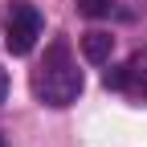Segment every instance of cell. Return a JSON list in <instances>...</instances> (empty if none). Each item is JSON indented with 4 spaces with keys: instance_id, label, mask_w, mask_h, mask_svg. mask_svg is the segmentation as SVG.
<instances>
[{
    "instance_id": "cell-1",
    "label": "cell",
    "mask_w": 147,
    "mask_h": 147,
    "mask_svg": "<svg viewBox=\"0 0 147 147\" xmlns=\"http://www.w3.org/2000/svg\"><path fill=\"white\" fill-rule=\"evenodd\" d=\"M82 69L69 61V45L65 41H53L49 53H45V61L41 69H37V78H33V90H37V98H41L45 106H74L82 94Z\"/></svg>"
},
{
    "instance_id": "cell-2",
    "label": "cell",
    "mask_w": 147,
    "mask_h": 147,
    "mask_svg": "<svg viewBox=\"0 0 147 147\" xmlns=\"http://www.w3.org/2000/svg\"><path fill=\"white\" fill-rule=\"evenodd\" d=\"M37 37H41V12H37L29 0H12V8H8V37H4L8 53L12 57L33 53Z\"/></svg>"
},
{
    "instance_id": "cell-3",
    "label": "cell",
    "mask_w": 147,
    "mask_h": 147,
    "mask_svg": "<svg viewBox=\"0 0 147 147\" xmlns=\"http://www.w3.org/2000/svg\"><path fill=\"white\" fill-rule=\"evenodd\" d=\"M110 53H115V37H110V33L90 29V33L82 37V57H86L90 65H106V61H110Z\"/></svg>"
},
{
    "instance_id": "cell-4",
    "label": "cell",
    "mask_w": 147,
    "mask_h": 147,
    "mask_svg": "<svg viewBox=\"0 0 147 147\" xmlns=\"http://www.w3.org/2000/svg\"><path fill=\"white\" fill-rule=\"evenodd\" d=\"M127 74H131V78H127V90L147 102V49H139L135 57L127 61Z\"/></svg>"
},
{
    "instance_id": "cell-5",
    "label": "cell",
    "mask_w": 147,
    "mask_h": 147,
    "mask_svg": "<svg viewBox=\"0 0 147 147\" xmlns=\"http://www.w3.org/2000/svg\"><path fill=\"white\" fill-rule=\"evenodd\" d=\"M74 4H78V12L90 16V21H94V16H110V12H115V0H74Z\"/></svg>"
},
{
    "instance_id": "cell-6",
    "label": "cell",
    "mask_w": 147,
    "mask_h": 147,
    "mask_svg": "<svg viewBox=\"0 0 147 147\" xmlns=\"http://www.w3.org/2000/svg\"><path fill=\"white\" fill-rule=\"evenodd\" d=\"M127 78H131L127 65H110V69L102 74V86H106V90H127Z\"/></svg>"
},
{
    "instance_id": "cell-7",
    "label": "cell",
    "mask_w": 147,
    "mask_h": 147,
    "mask_svg": "<svg viewBox=\"0 0 147 147\" xmlns=\"http://www.w3.org/2000/svg\"><path fill=\"white\" fill-rule=\"evenodd\" d=\"M4 98H8V74L0 69V102H4Z\"/></svg>"
},
{
    "instance_id": "cell-8",
    "label": "cell",
    "mask_w": 147,
    "mask_h": 147,
    "mask_svg": "<svg viewBox=\"0 0 147 147\" xmlns=\"http://www.w3.org/2000/svg\"><path fill=\"white\" fill-rule=\"evenodd\" d=\"M0 147H4V139H0Z\"/></svg>"
}]
</instances>
